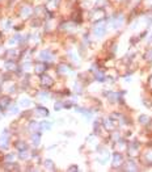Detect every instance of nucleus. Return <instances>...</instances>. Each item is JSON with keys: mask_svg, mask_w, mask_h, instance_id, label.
I'll return each mask as SVG.
<instances>
[{"mask_svg": "<svg viewBox=\"0 0 152 172\" xmlns=\"http://www.w3.org/2000/svg\"><path fill=\"white\" fill-rule=\"evenodd\" d=\"M129 163H130V164H132V160H130ZM127 170H134V171H135V170H138V167H136V166H130Z\"/></svg>", "mask_w": 152, "mask_h": 172, "instance_id": "25", "label": "nucleus"}, {"mask_svg": "<svg viewBox=\"0 0 152 172\" xmlns=\"http://www.w3.org/2000/svg\"><path fill=\"white\" fill-rule=\"evenodd\" d=\"M16 149L20 150V151H25L28 149V146H26L25 142H17V143H16Z\"/></svg>", "mask_w": 152, "mask_h": 172, "instance_id": "13", "label": "nucleus"}, {"mask_svg": "<svg viewBox=\"0 0 152 172\" xmlns=\"http://www.w3.org/2000/svg\"><path fill=\"white\" fill-rule=\"evenodd\" d=\"M20 158H21V159H26V158H28V155H26V150L24 151V152L21 151V154H20Z\"/></svg>", "mask_w": 152, "mask_h": 172, "instance_id": "24", "label": "nucleus"}, {"mask_svg": "<svg viewBox=\"0 0 152 172\" xmlns=\"http://www.w3.org/2000/svg\"><path fill=\"white\" fill-rule=\"evenodd\" d=\"M9 113H11V114H17V113H18V106L17 105L9 106Z\"/></svg>", "mask_w": 152, "mask_h": 172, "instance_id": "17", "label": "nucleus"}, {"mask_svg": "<svg viewBox=\"0 0 152 172\" xmlns=\"http://www.w3.org/2000/svg\"><path fill=\"white\" fill-rule=\"evenodd\" d=\"M32 142H33V145L36 146V147L40 145V142H41V134L38 131H36V133H33V134H32Z\"/></svg>", "mask_w": 152, "mask_h": 172, "instance_id": "5", "label": "nucleus"}, {"mask_svg": "<svg viewBox=\"0 0 152 172\" xmlns=\"http://www.w3.org/2000/svg\"><path fill=\"white\" fill-rule=\"evenodd\" d=\"M59 72L60 74H67V72H70V68H68L67 66H64V65H60L59 66Z\"/></svg>", "mask_w": 152, "mask_h": 172, "instance_id": "18", "label": "nucleus"}, {"mask_svg": "<svg viewBox=\"0 0 152 172\" xmlns=\"http://www.w3.org/2000/svg\"><path fill=\"white\" fill-rule=\"evenodd\" d=\"M20 105L22 108H26V106H30L32 102H30V100H29L28 97H21V99H20Z\"/></svg>", "mask_w": 152, "mask_h": 172, "instance_id": "10", "label": "nucleus"}, {"mask_svg": "<svg viewBox=\"0 0 152 172\" xmlns=\"http://www.w3.org/2000/svg\"><path fill=\"white\" fill-rule=\"evenodd\" d=\"M6 68H7V70H9V71H16L17 70V65L14 62H12V61H8L6 63Z\"/></svg>", "mask_w": 152, "mask_h": 172, "instance_id": "9", "label": "nucleus"}, {"mask_svg": "<svg viewBox=\"0 0 152 172\" xmlns=\"http://www.w3.org/2000/svg\"><path fill=\"white\" fill-rule=\"evenodd\" d=\"M9 105V99L8 97H2V100H0V108H6Z\"/></svg>", "mask_w": 152, "mask_h": 172, "instance_id": "14", "label": "nucleus"}, {"mask_svg": "<svg viewBox=\"0 0 152 172\" xmlns=\"http://www.w3.org/2000/svg\"><path fill=\"white\" fill-rule=\"evenodd\" d=\"M29 129H30L33 133L40 131V124H37L36 121H32V122H30V125H29Z\"/></svg>", "mask_w": 152, "mask_h": 172, "instance_id": "11", "label": "nucleus"}, {"mask_svg": "<svg viewBox=\"0 0 152 172\" xmlns=\"http://www.w3.org/2000/svg\"><path fill=\"white\" fill-rule=\"evenodd\" d=\"M41 80H42V86L46 88H50L54 84V80L49 75H46V74H42L41 75Z\"/></svg>", "mask_w": 152, "mask_h": 172, "instance_id": "2", "label": "nucleus"}, {"mask_svg": "<svg viewBox=\"0 0 152 172\" xmlns=\"http://www.w3.org/2000/svg\"><path fill=\"white\" fill-rule=\"evenodd\" d=\"M40 59L42 62H49V61L53 59V54L50 51H47V50H43V51L40 53Z\"/></svg>", "mask_w": 152, "mask_h": 172, "instance_id": "4", "label": "nucleus"}, {"mask_svg": "<svg viewBox=\"0 0 152 172\" xmlns=\"http://www.w3.org/2000/svg\"><path fill=\"white\" fill-rule=\"evenodd\" d=\"M122 22H123V16H122V14H119L118 17H114L113 18V21H111V24H113V26L114 28H119L122 25Z\"/></svg>", "mask_w": 152, "mask_h": 172, "instance_id": "6", "label": "nucleus"}, {"mask_svg": "<svg viewBox=\"0 0 152 172\" xmlns=\"http://www.w3.org/2000/svg\"><path fill=\"white\" fill-rule=\"evenodd\" d=\"M62 106H64V104H62V102H57V104H55V105H54V108H55V109H57V110H59V109H60V108H62Z\"/></svg>", "mask_w": 152, "mask_h": 172, "instance_id": "22", "label": "nucleus"}, {"mask_svg": "<svg viewBox=\"0 0 152 172\" xmlns=\"http://www.w3.org/2000/svg\"><path fill=\"white\" fill-rule=\"evenodd\" d=\"M106 32V26L105 24H99V25H96L95 29H93V33H95V36L97 37H102Z\"/></svg>", "mask_w": 152, "mask_h": 172, "instance_id": "1", "label": "nucleus"}, {"mask_svg": "<svg viewBox=\"0 0 152 172\" xmlns=\"http://www.w3.org/2000/svg\"><path fill=\"white\" fill-rule=\"evenodd\" d=\"M45 167H46L47 170H54V162L50 160V159L45 160Z\"/></svg>", "mask_w": 152, "mask_h": 172, "instance_id": "16", "label": "nucleus"}, {"mask_svg": "<svg viewBox=\"0 0 152 172\" xmlns=\"http://www.w3.org/2000/svg\"><path fill=\"white\" fill-rule=\"evenodd\" d=\"M14 159V155H7L6 156V160H8V162H11V160H13Z\"/></svg>", "mask_w": 152, "mask_h": 172, "instance_id": "26", "label": "nucleus"}, {"mask_svg": "<svg viewBox=\"0 0 152 172\" xmlns=\"http://www.w3.org/2000/svg\"><path fill=\"white\" fill-rule=\"evenodd\" d=\"M96 79H99L100 82H104L105 80V76H104V74L100 72V71H96Z\"/></svg>", "mask_w": 152, "mask_h": 172, "instance_id": "19", "label": "nucleus"}, {"mask_svg": "<svg viewBox=\"0 0 152 172\" xmlns=\"http://www.w3.org/2000/svg\"><path fill=\"white\" fill-rule=\"evenodd\" d=\"M30 13H32V8H30V7H25V8L22 9V12H21V14H22L24 17L29 16V14H30Z\"/></svg>", "mask_w": 152, "mask_h": 172, "instance_id": "15", "label": "nucleus"}, {"mask_svg": "<svg viewBox=\"0 0 152 172\" xmlns=\"http://www.w3.org/2000/svg\"><path fill=\"white\" fill-rule=\"evenodd\" d=\"M70 171H77V167H76V166H72V167H70Z\"/></svg>", "mask_w": 152, "mask_h": 172, "instance_id": "27", "label": "nucleus"}, {"mask_svg": "<svg viewBox=\"0 0 152 172\" xmlns=\"http://www.w3.org/2000/svg\"><path fill=\"white\" fill-rule=\"evenodd\" d=\"M45 71H46V65L45 63H42V62H38V63H36V72H38V74H45Z\"/></svg>", "mask_w": 152, "mask_h": 172, "instance_id": "7", "label": "nucleus"}, {"mask_svg": "<svg viewBox=\"0 0 152 172\" xmlns=\"http://www.w3.org/2000/svg\"><path fill=\"white\" fill-rule=\"evenodd\" d=\"M146 59H147V61H152V49H151V50H150L148 53H147Z\"/></svg>", "mask_w": 152, "mask_h": 172, "instance_id": "21", "label": "nucleus"}, {"mask_svg": "<svg viewBox=\"0 0 152 172\" xmlns=\"http://www.w3.org/2000/svg\"><path fill=\"white\" fill-rule=\"evenodd\" d=\"M37 112H38V114H41V116H49V110H47V108H43V106H38L37 108Z\"/></svg>", "mask_w": 152, "mask_h": 172, "instance_id": "12", "label": "nucleus"}, {"mask_svg": "<svg viewBox=\"0 0 152 172\" xmlns=\"http://www.w3.org/2000/svg\"><path fill=\"white\" fill-rule=\"evenodd\" d=\"M40 97H41V99H47V97H49V93H46V92H41V93H40Z\"/></svg>", "mask_w": 152, "mask_h": 172, "instance_id": "23", "label": "nucleus"}, {"mask_svg": "<svg viewBox=\"0 0 152 172\" xmlns=\"http://www.w3.org/2000/svg\"><path fill=\"white\" fill-rule=\"evenodd\" d=\"M123 163V156L122 154H118V152H115L114 155H113V166L114 167H118Z\"/></svg>", "mask_w": 152, "mask_h": 172, "instance_id": "3", "label": "nucleus"}, {"mask_svg": "<svg viewBox=\"0 0 152 172\" xmlns=\"http://www.w3.org/2000/svg\"><path fill=\"white\" fill-rule=\"evenodd\" d=\"M50 129H51V122L49 121L40 122V130H50Z\"/></svg>", "mask_w": 152, "mask_h": 172, "instance_id": "8", "label": "nucleus"}, {"mask_svg": "<svg viewBox=\"0 0 152 172\" xmlns=\"http://www.w3.org/2000/svg\"><path fill=\"white\" fill-rule=\"evenodd\" d=\"M139 121L142 122V124H144V125H146L147 122H150V118H148L147 116H144V114H143V116H140V117H139Z\"/></svg>", "mask_w": 152, "mask_h": 172, "instance_id": "20", "label": "nucleus"}]
</instances>
